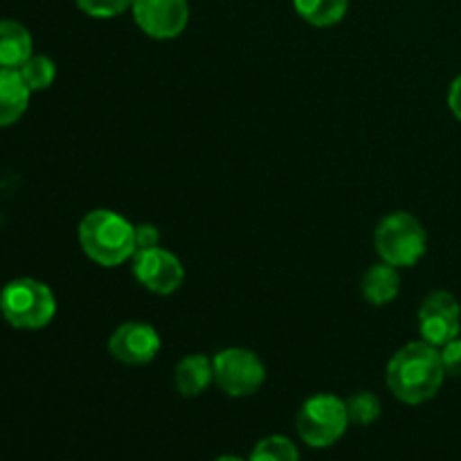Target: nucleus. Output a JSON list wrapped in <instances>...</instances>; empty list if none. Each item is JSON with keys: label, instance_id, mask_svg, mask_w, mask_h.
Returning <instances> with one entry per match:
<instances>
[{"label": "nucleus", "instance_id": "9", "mask_svg": "<svg viewBox=\"0 0 461 461\" xmlns=\"http://www.w3.org/2000/svg\"><path fill=\"white\" fill-rule=\"evenodd\" d=\"M131 9L140 30L158 41L183 34L189 21L187 0H135Z\"/></svg>", "mask_w": 461, "mask_h": 461}, {"label": "nucleus", "instance_id": "14", "mask_svg": "<svg viewBox=\"0 0 461 461\" xmlns=\"http://www.w3.org/2000/svg\"><path fill=\"white\" fill-rule=\"evenodd\" d=\"M32 34L16 21H0V68H18L32 57Z\"/></svg>", "mask_w": 461, "mask_h": 461}, {"label": "nucleus", "instance_id": "19", "mask_svg": "<svg viewBox=\"0 0 461 461\" xmlns=\"http://www.w3.org/2000/svg\"><path fill=\"white\" fill-rule=\"evenodd\" d=\"M77 7L93 18H113L133 7L135 0H75Z\"/></svg>", "mask_w": 461, "mask_h": 461}, {"label": "nucleus", "instance_id": "8", "mask_svg": "<svg viewBox=\"0 0 461 461\" xmlns=\"http://www.w3.org/2000/svg\"><path fill=\"white\" fill-rule=\"evenodd\" d=\"M133 275L144 288L158 295H171L185 282V268L178 257L160 246L135 252Z\"/></svg>", "mask_w": 461, "mask_h": 461}, {"label": "nucleus", "instance_id": "13", "mask_svg": "<svg viewBox=\"0 0 461 461\" xmlns=\"http://www.w3.org/2000/svg\"><path fill=\"white\" fill-rule=\"evenodd\" d=\"M360 291H363L365 300L374 306H385L399 297L401 291V277L399 268L385 264H374L365 270L363 279H360Z\"/></svg>", "mask_w": 461, "mask_h": 461}, {"label": "nucleus", "instance_id": "10", "mask_svg": "<svg viewBox=\"0 0 461 461\" xmlns=\"http://www.w3.org/2000/svg\"><path fill=\"white\" fill-rule=\"evenodd\" d=\"M108 351L117 363L140 367L151 363L160 351V336L147 322H124L108 338Z\"/></svg>", "mask_w": 461, "mask_h": 461}, {"label": "nucleus", "instance_id": "23", "mask_svg": "<svg viewBox=\"0 0 461 461\" xmlns=\"http://www.w3.org/2000/svg\"><path fill=\"white\" fill-rule=\"evenodd\" d=\"M216 461H246V459H241V457H234V455H223V457H219Z\"/></svg>", "mask_w": 461, "mask_h": 461}, {"label": "nucleus", "instance_id": "18", "mask_svg": "<svg viewBox=\"0 0 461 461\" xmlns=\"http://www.w3.org/2000/svg\"><path fill=\"white\" fill-rule=\"evenodd\" d=\"M347 412H349V421L356 426H372L381 417V401L372 392H358L347 399Z\"/></svg>", "mask_w": 461, "mask_h": 461}, {"label": "nucleus", "instance_id": "16", "mask_svg": "<svg viewBox=\"0 0 461 461\" xmlns=\"http://www.w3.org/2000/svg\"><path fill=\"white\" fill-rule=\"evenodd\" d=\"M18 72H21L23 81L27 84V88H30L32 93H39V90L50 88V86L54 84V77H57V66H54L52 59L43 57V54H32V57L27 59L21 68H18Z\"/></svg>", "mask_w": 461, "mask_h": 461}, {"label": "nucleus", "instance_id": "1", "mask_svg": "<svg viewBox=\"0 0 461 461\" xmlns=\"http://www.w3.org/2000/svg\"><path fill=\"white\" fill-rule=\"evenodd\" d=\"M446 376L441 351L426 340L410 342L396 351L385 372L387 387L405 405H421L435 399Z\"/></svg>", "mask_w": 461, "mask_h": 461}, {"label": "nucleus", "instance_id": "11", "mask_svg": "<svg viewBox=\"0 0 461 461\" xmlns=\"http://www.w3.org/2000/svg\"><path fill=\"white\" fill-rule=\"evenodd\" d=\"M32 90L14 68H0V129L16 124L27 111Z\"/></svg>", "mask_w": 461, "mask_h": 461}, {"label": "nucleus", "instance_id": "6", "mask_svg": "<svg viewBox=\"0 0 461 461\" xmlns=\"http://www.w3.org/2000/svg\"><path fill=\"white\" fill-rule=\"evenodd\" d=\"M212 363H214V383L234 399L252 396L266 381V367L255 351L230 347L219 351Z\"/></svg>", "mask_w": 461, "mask_h": 461}, {"label": "nucleus", "instance_id": "20", "mask_svg": "<svg viewBox=\"0 0 461 461\" xmlns=\"http://www.w3.org/2000/svg\"><path fill=\"white\" fill-rule=\"evenodd\" d=\"M441 360H444L446 374L461 378V338H455L448 345L441 347Z\"/></svg>", "mask_w": 461, "mask_h": 461}, {"label": "nucleus", "instance_id": "5", "mask_svg": "<svg viewBox=\"0 0 461 461\" xmlns=\"http://www.w3.org/2000/svg\"><path fill=\"white\" fill-rule=\"evenodd\" d=\"M347 401L336 394H315L297 412V435L311 448H329L345 437L349 428Z\"/></svg>", "mask_w": 461, "mask_h": 461}, {"label": "nucleus", "instance_id": "15", "mask_svg": "<svg viewBox=\"0 0 461 461\" xmlns=\"http://www.w3.org/2000/svg\"><path fill=\"white\" fill-rule=\"evenodd\" d=\"M295 12L315 27H331L345 18L349 0H293Z\"/></svg>", "mask_w": 461, "mask_h": 461}, {"label": "nucleus", "instance_id": "3", "mask_svg": "<svg viewBox=\"0 0 461 461\" xmlns=\"http://www.w3.org/2000/svg\"><path fill=\"white\" fill-rule=\"evenodd\" d=\"M0 313L14 329L36 331L54 320L57 300L50 286L39 279H14L0 291Z\"/></svg>", "mask_w": 461, "mask_h": 461}, {"label": "nucleus", "instance_id": "22", "mask_svg": "<svg viewBox=\"0 0 461 461\" xmlns=\"http://www.w3.org/2000/svg\"><path fill=\"white\" fill-rule=\"evenodd\" d=\"M448 108L455 117L461 122V75L450 84L448 90Z\"/></svg>", "mask_w": 461, "mask_h": 461}, {"label": "nucleus", "instance_id": "17", "mask_svg": "<svg viewBox=\"0 0 461 461\" xmlns=\"http://www.w3.org/2000/svg\"><path fill=\"white\" fill-rule=\"evenodd\" d=\"M248 461H300L297 446L282 435H270L252 448Z\"/></svg>", "mask_w": 461, "mask_h": 461}, {"label": "nucleus", "instance_id": "12", "mask_svg": "<svg viewBox=\"0 0 461 461\" xmlns=\"http://www.w3.org/2000/svg\"><path fill=\"white\" fill-rule=\"evenodd\" d=\"M176 390L178 394L187 396H201L207 387L214 383V363L207 358L205 354H189L176 365Z\"/></svg>", "mask_w": 461, "mask_h": 461}, {"label": "nucleus", "instance_id": "2", "mask_svg": "<svg viewBox=\"0 0 461 461\" xmlns=\"http://www.w3.org/2000/svg\"><path fill=\"white\" fill-rule=\"evenodd\" d=\"M81 250L88 259L104 268H115L126 259H133L135 225L113 210H93L79 223Z\"/></svg>", "mask_w": 461, "mask_h": 461}, {"label": "nucleus", "instance_id": "21", "mask_svg": "<svg viewBox=\"0 0 461 461\" xmlns=\"http://www.w3.org/2000/svg\"><path fill=\"white\" fill-rule=\"evenodd\" d=\"M158 246H160V232H158L156 225H135V248H138V250H151V248Z\"/></svg>", "mask_w": 461, "mask_h": 461}, {"label": "nucleus", "instance_id": "7", "mask_svg": "<svg viewBox=\"0 0 461 461\" xmlns=\"http://www.w3.org/2000/svg\"><path fill=\"white\" fill-rule=\"evenodd\" d=\"M419 333L432 347H444L461 333V306L448 291H432L419 309Z\"/></svg>", "mask_w": 461, "mask_h": 461}, {"label": "nucleus", "instance_id": "4", "mask_svg": "<svg viewBox=\"0 0 461 461\" xmlns=\"http://www.w3.org/2000/svg\"><path fill=\"white\" fill-rule=\"evenodd\" d=\"M374 246L385 264L394 268H410L426 255L428 234L417 216L408 212H392L376 225Z\"/></svg>", "mask_w": 461, "mask_h": 461}]
</instances>
